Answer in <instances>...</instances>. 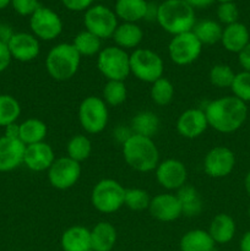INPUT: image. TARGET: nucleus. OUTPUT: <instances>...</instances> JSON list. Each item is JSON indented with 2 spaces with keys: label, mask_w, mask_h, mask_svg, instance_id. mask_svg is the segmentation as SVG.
Segmentation results:
<instances>
[{
  "label": "nucleus",
  "mask_w": 250,
  "mask_h": 251,
  "mask_svg": "<svg viewBox=\"0 0 250 251\" xmlns=\"http://www.w3.org/2000/svg\"><path fill=\"white\" fill-rule=\"evenodd\" d=\"M205 114L208 126L222 134H230L243 126L248 118V107L234 96H225L208 103Z\"/></svg>",
  "instance_id": "f257e3e1"
},
{
  "label": "nucleus",
  "mask_w": 250,
  "mask_h": 251,
  "mask_svg": "<svg viewBox=\"0 0 250 251\" xmlns=\"http://www.w3.org/2000/svg\"><path fill=\"white\" fill-rule=\"evenodd\" d=\"M156 20L164 31L176 36L193 31L196 24L195 9L184 0H164L157 7Z\"/></svg>",
  "instance_id": "f03ea898"
},
{
  "label": "nucleus",
  "mask_w": 250,
  "mask_h": 251,
  "mask_svg": "<svg viewBox=\"0 0 250 251\" xmlns=\"http://www.w3.org/2000/svg\"><path fill=\"white\" fill-rule=\"evenodd\" d=\"M123 157L127 166L141 173L154 171L159 163V151L153 140L136 134L123 142Z\"/></svg>",
  "instance_id": "7ed1b4c3"
},
{
  "label": "nucleus",
  "mask_w": 250,
  "mask_h": 251,
  "mask_svg": "<svg viewBox=\"0 0 250 251\" xmlns=\"http://www.w3.org/2000/svg\"><path fill=\"white\" fill-rule=\"evenodd\" d=\"M81 55L71 43H59L49 50L46 58V69L55 81H68L75 76L80 68Z\"/></svg>",
  "instance_id": "20e7f679"
},
{
  "label": "nucleus",
  "mask_w": 250,
  "mask_h": 251,
  "mask_svg": "<svg viewBox=\"0 0 250 251\" xmlns=\"http://www.w3.org/2000/svg\"><path fill=\"white\" fill-rule=\"evenodd\" d=\"M125 189L114 179H102L91 193V203L102 213H114L124 206Z\"/></svg>",
  "instance_id": "39448f33"
},
{
  "label": "nucleus",
  "mask_w": 250,
  "mask_h": 251,
  "mask_svg": "<svg viewBox=\"0 0 250 251\" xmlns=\"http://www.w3.org/2000/svg\"><path fill=\"white\" fill-rule=\"evenodd\" d=\"M163 60L156 51L137 48L130 54V74L142 82L153 83L163 77Z\"/></svg>",
  "instance_id": "423d86ee"
},
{
  "label": "nucleus",
  "mask_w": 250,
  "mask_h": 251,
  "mask_svg": "<svg viewBox=\"0 0 250 251\" xmlns=\"http://www.w3.org/2000/svg\"><path fill=\"white\" fill-rule=\"evenodd\" d=\"M97 68L107 81H125L130 75V55L117 46L105 47L98 53Z\"/></svg>",
  "instance_id": "0eeeda50"
},
{
  "label": "nucleus",
  "mask_w": 250,
  "mask_h": 251,
  "mask_svg": "<svg viewBox=\"0 0 250 251\" xmlns=\"http://www.w3.org/2000/svg\"><path fill=\"white\" fill-rule=\"evenodd\" d=\"M108 119V107L102 98L90 96L81 102L78 107V120L86 132L100 134L107 126Z\"/></svg>",
  "instance_id": "6e6552de"
},
{
  "label": "nucleus",
  "mask_w": 250,
  "mask_h": 251,
  "mask_svg": "<svg viewBox=\"0 0 250 251\" xmlns=\"http://www.w3.org/2000/svg\"><path fill=\"white\" fill-rule=\"evenodd\" d=\"M85 29L100 39L112 38L118 27V17L114 10L104 5H92L83 16Z\"/></svg>",
  "instance_id": "1a4fd4ad"
},
{
  "label": "nucleus",
  "mask_w": 250,
  "mask_h": 251,
  "mask_svg": "<svg viewBox=\"0 0 250 251\" xmlns=\"http://www.w3.org/2000/svg\"><path fill=\"white\" fill-rule=\"evenodd\" d=\"M202 51V44L193 31L173 36L168 46L171 60L176 65H189L198 60Z\"/></svg>",
  "instance_id": "9d476101"
},
{
  "label": "nucleus",
  "mask_w": 250,
  "mask_h": 251,
  "mask_svg": "<svg viewBox=\"0 0 250 251\" xmlns=\"http://www.w3.org/2000/svg\"><path fill=\"white\" fill-rule=\"evenodd\" d=\"M32 34L42 41H54L63 32V21L54 10L39 6L29 17Z\"/></svg>",
  "instance_id": "9b49d317"
},
{
  "label": "nucleus",
  "mask_w": 250,
  "mask_h": 251,
  "mask_svg": "<svg viewBox=\"0 0 250 251\" xmlns=\"http://www.w3.org/2000/svg\"><path fill=\"white\" fill-rule=\"evenodd\" d=\"M81 176V166L70 157L55 158L48 169V180L58 190H68L76 185Z\"/></svg>",
  "instance_id": "f8f14e48"
},
{
  "label": "nucleus",
  "mask_w": 250,
  "mask_h": 251,
  "mask_svg": "<svg viewBox=\"0 0 250 251\" xmlns=\"http://www.w3.org/2000/svg\"><path fill=\"white\" fill-rule=\"evenodd\" d=\"M235 166L233 151L225 146H216L207 152L203 159L205 173L211 178H225L229 176Z\"/></svg>",
  "instance_id": "ddd939ff"
},
{
  "label": "nucleus",
  "mask_w": 250,
  "mask_h": 251,
  "mask_svg": "<svg viewBox=\"0 0 250 251\" xmlns=\"http://www.w3.org/2000/svg\"><path fill=\"white\" fill-rule=\"evenodd\" d=\"M156 171V179L162 188L167 190H176L183 188L188 180V171L183 162L169 158L158 163Z\"/></svg>",
  "instance_id": "4468645a"
},
{
  "label": "nucleus",
  "mask_w": 250,
  "mask_h": 251,
  "mask_svg": "<svg viewBox=\"0 0 250 251\" xmlns=\"http://www.w3.org/2000/svg\"><path fill=\"white\" fill-rule=\"evenodd\" d=\"M6 44L10 54H11V58L17 61H21V63H28V61L34 60L41 51L39 39L27 32L14 33Z\"/></svg>",
  "instance_id": "2eb2a0df"
},
{
  "label": "nucleus",
  "mask_w": 250,
  "mask_h": 251,
  "mask_svg": "<svg viewBox=\"0 0 250 251\" xmlns=\"http://www.w3.org/2000/svg\"><path fill=\"white\" fill-rule=\"evenodd\" d=\"M149 211L153 218L159 222H173L178 220L181 212V205L176 194H158L151 199Z\"/></svg>",
  "instance_id": "dca6fc26"
},
{
  "label": "nucleus",
  "mask_w": 250,
  "mask_h": 251,
  "mask_svg": "<svg viewBox=\"0 0 250 251\" xmlns=\"http://www.w3.org/2000/svg\"><path fill=\"white\" fill-rule=\"evenodd\" d=\"M208 122L205 110L191 108L179 115L176 120V130L179 135L185 139H198L207 130Z\"/></svg>",
  "instance_id": "f3484780"
},
{
  "label": "nucleus",
  "mask_w": 250,
  "mask_h": 251,
  "mask_svg": "<svg viewBox=\"0 0 250 251\" xmlns=\"http://www.w3.org/2000/svg\"><path fill=\"white\" fill-rule=\"evenodd\" d=\"M55 161L54 151L47 142L28 145L25 149L24 164L33 172L48 171L53 162Z\"/></svg>",
  "instance_id": "a211bd4d"
},
{
  "label": "nucleus",
  "mask_w": 250,
  "mask_h": 251,
  "mask_svg": "<svg viewBox=\"0 0 250 251\" xmlns=\"http://www.w3.org/2000/svg\"><path fill=\"white\" fill-rule=\"evenodd\" d=\"M25 146L19 139L0 137V172H11L24 163Z\"/></svg>",
  "instance_id": "6ab92c4d"
},
{
  "label": "nucleus",
  "mask_w": 250,
  "mask_h": 251,
  "mask_svg": "<svg viewBox=\"0 0 250 251\" xmlns=\"http://www.w3.org/2000/svg\"><path fill=\"white\" fill-rule=\"evenodd\" d=\"M221 43L227 51L238 54L250 43L249 29L240 22L228 25L223 28Z\"/></svg>",
  "instance_id": "aec40b11"
},
{
  "label": "nucleus",
  "mask_w": 250,
  "mask_h": 251,
  "mask_svg": "<svg viewBox=\"0 0 250 251\" xmlns=\"http://www.w3.org/2000/svg\"><path fill=\"white\" fill-rule=\"evenodd\" d=\"M150 5L146 0H117L114 12L118 19L124 22L136 24L140 20L147 17Z\"/></svg>",
  "instance_id": "412c9836"
},
{
  "label": "nucleus",
  "mask_w": 250,
  "mask_h": 251,
  "mask_svg": "<svg viewBox=\"0 0 250 251\" xmlns=\"http://www.w3.org/2000/svg\"><path fill=\"white\" fill-rule=\"evenodd\" d=\"M60 245L64 251H87L91 249V230L83 226H73L63 233Z\"/></svg>",
  "instance_id": "4be33fe9"
},
{
  "label": "nucleus",
  "mask_w": 250,
  "mask_h": 251,
  "mask_svg": "<svg viewBox=\"0 0 250 251\" xmlns=\"http://www.w3.org/2000/svg\"><path fill=\"white\" fill-rule=\"evenodd\" d=\"M117 238V229L112 223L98 222L91 229V248L95 251H112Z\"/></svg>",
  "instance_id": "5701e85b"
},
{
  "label": "nucleus",
  "mask_w": 250,
  "mask_h": 251,
  "mask_svg": "<svg viewBox=\"0 0 250 251\" xmlns=\"http://www.w3.org/2000/svg\"><path fill=\"white\" fill-rule=\"evenodd\" d=\"M235 230L234 220L227 213H218L211 221L207 232L216 244H227L234 238Z\"/></svg>",
  "instance_id": "b1692460"
},
{
  "label": "nucleus",
  "mask_w": 250,
  "mask_h": 251,
  "mask_svg": "<svg viewBox=\"0 0 250 251\" xmlns=\"http://www.w3.org/2000/svg\"><path fill=\"white\" fill-rule=\"evenodd\" d=\"M112 38L115 46L124 50L125 49H134L139 47V44L142 42L144 32L137 24L123 22V24L118 25Z\"/></svg>",
  "instance_id": "393cba45"
},
{
  "label": "nucleus",
  "mask_w": 250,
  "mask_h": 251,
  "mask_svg": "<svg viewBox=\"0 0 250 251\" xmlns=\"http://www.w3.org/2000/svg\"><path fill=\"white\" fill-rule=\"evenodd\" d=\"M216 243L207 230L193 229L186 232L179 243L180 251H213Z\"/></svg>",
  "instance_id": "a878e982"
},
{
  "label": "nucleus",
  "mask_w": 250,
  "mask_h": 251,
  "mask_svg": "<svg viewBox=\"0 0 250 251\" xmlns=\"http://www.w3.org/2000/svg\"><path fill=\"white\" fill-rule=\"evenodd\" d=\"M20 125V135L19 139L21 140L25 146L28 145L38 144L43 142L48 132L46 123L36 118H29V119L22 122Z\"/></svg>",
  "instance_id": "bb28decb"
},
{
  "label": "nucleus",
  "mask_w": 250,
  "mask_h": 251,
  "mask_svg": "<svg viewBox=\"0 0 250 251\" xmlns=\"http://www.w3.org/2000/svg\"><path fill=\"white\" fill-rule=\"evenodd\" d=\"M179 201L181 205V212L186 217H196L202 212L203 203L200 198V194L198 193L194 186L185 185L180 188L176 193Z\"/></svg>",
  "instance_id": "cd10ccee"
},
{
  "label": "nucleus",
  "mask_w": 250,
  "mask_h": 251,
  "mask_svg": "<svg viewBox=\"0 0 250 251\" xmlns=\"http://www.w3.org/2000/svg\"><path fill=\"white\" fill-rule=\"evenodd\" d=\"M193 32L202 46H211L221 42L223 28L220 22L215 20H202L196 22Z\"/></svg>",
  "instance_id": "c85d7f7f"
},
{
  "label": "nucleus",
  "mask_w": 250,
  "mask_h": 251,
  "mask_svg": "<svg viewBox=\"0 0 250 251\" xmlns=\"http://www.w3.org/2000/svg\"><path fill=\"white\" fill-rule=\"evenodd\" d=\"M159 129V119L154 113L141 112L135 115L131 120L132 134L141 135V136L151 137L157 134Z\"/></svg>",
  "instance_id": "c756f323"
},
{
  "label": "nucleus",
  "mask_w": 250,
  "mask_h": 251,
  "mask_svg": "<svg viewBox=\"0 0 250 251\" xmlns=\"http://www.w3.org/2000/svg\"><path fill=\"white\" fill-rule=\"evenodd\" d=\"M74 48L81 56H93L102 50V39L98 38L87 29L78 32L73 39Z\"/></svg>",
  "instance_id": "7c9ffc66"
},
{
  "label": "nucleus",
  "mask_w": 250,
  "mask_h": 251,
  "mask_svg": "<svg viewBox=\"0 0 250 251\" xmlns=\"http://www.w3.org/2000/svg\"><path fill=\"white\" fill-rule=\"evenodd\" d=\"M66 152L68 157L81 163L90 157L92 152V144L85 135H75L69 140L66 145Z\"/></svg>",
  "instance_id": "2f4dec72"
},
{
  "label": "nucleus",
  "mask_w": 250,
  "mask_h": 251,
  "mask_svg": "<svg viewBox=\"0 0 250 251\" xmlns=\"http://www.w3.org/2000/svg\"><path fill=\"white\" fill-rule=\"evenodd\" d=\"M21 114L19 100L10 95H0V126L14 124Z\"/></svg>",
  "instance_id": "473e14b6"
},
{
  "label": "nucleus",
  "mask_w": 250,
  "mask_h": 251,
  "mask_svg": "<svg viewBox=\"0 0 250 251\" xmlns=\"http://www.w3.org/2000/svg\"><path fill=\"white\" fill-rule=\"evenodd\" d=\"M151 100L157 105H168L173 100L174 97V86L168 78L161 77L153 83H151V90H150Z\"/></svg>",
  "instance_id": "72a5a7b5"
},
{
  "label": "nucleus",
  "mask_w": 250,
  "mask_h": 251,
  "mask_svg": "<svg viewBox=\"0 0 250 251\" xmlns=\"http://www.w3.org/2000/svg\"><path fill=\"white\" fill-rule=\"evenodd\" d=\"M127 90L124 81H107L102 91V100L107 105L117 107L126 100Z\"/></svg>",
  "instance_id": "f704fd0d"
},
{
  "label": "nucleus",
  "mask_w": 250,
  "mask_h": 251,
  "mask_svg": "<svg viewBox=\"0 0 250 251\" xmlns=\"http://www.w3.org/2000/svg\"><path fill=\"white\" fill-rule=\"evenodd\" d=\"M234 77L235 73L227 64H216L211 68L210 74H208L211 85L217 88H230Z\"/></svg>",
  "instance_id": "c9c22d12"
},
{
  "label": "nucleus",
  "mask_w": 250,
  "mask_h": 251,
  "mask_svg": "<svg viewBox=\"0 0 250 251\" xmlns=\"http://www.w3.org/2000/svg\"><path fill=\"white\" fill-rule=\"evenodd\" d=\"M151 199L152 198H150L149 193L146 190H144V189H125L124 206H126L131 211L149 210Z\"/></svg>",
  "instance_id": "e433bc0d"
},
{
  "label": "nucleus",
  "mask_w": 250,
  "mask_h": 251,
  "mask_svg": "<svg viewBox=\"0 0 250 251\" xmlns=\"http://www.w3.org/2000/svg\"><path fill=\"white\" fill-rule=\"evenodd\" d=\"M233 96L242 102H250V71H242L235 74V77L230 86Z\"/></svg>",
  "instance_id": "4c0bfd02"
},
{
  "label": "nucleus",
  "mask_w": 250,
  "mask_h": 251,
  "mask_svg": "<svg viewBox=\"0 0 250 251\" xmlns=\"http://www.w3.org/2000/svg\"><path fill=\"white\" fill-rule=\"evenodd\" d=\"M217 17L220 24L232 25L238 22V17H239V10H238L237 5L234 1L232 2H221L217 7Z\"/></svg>",
  "instance_id": "58836bf2"
},
{
  "label": "nucleus",
  "mask_w": 250,
  "mask_h": 251,
  "mask_svg": "<svg viewBox=\"0 0 250 251\" xmlns=\"http://www.w3.org/2000/svg\"><path fill=\"white\" fill-rule=\"evenodd\" d=\"M11 6L20 16L31 17L41 5L38 0H11Z\"/></svg>",
  "instance_id": "ea45409f"
},
{
  "label": "nucleus",
  "mask_w": 250,
  "mask_h": 251,
  "mask_svg": "<svg viewBox=\"0 0 250 251\" xmlns=\"http://www.w3.org/2000/svg\"><path fill=\"white\" fill-rule=\"evenodd\" d=\"M61 2L70 11H86L92 6L95 0H61Z\"/></svg>",
  "instance_id": "a19ab883"
},
{
  "label": "nucleus",
  "mask_w": 250,
  "mask_h": 251,
  "mask_svg": "<svg viewBox=\"0 0 250 251\" xmlns=\"http://www.w3.org/2000/svg\"><path fill=\"white\" fill-rule=\"evenodd\" d=\"M11 60L12 58L9 51V48H7V44L0 41V73H2V71H5L9 68Z\"/></svg>",
  "instance_id": "79ce46f5"
},
{
  "label": "nucleus",
  "mask_w": 250,
  "mask_h": 251,
  "mask_svg": "<svg viewBox=\"0 0 250 251\" xmlns=\"http://www.w3.org/2000/svg\"><path fill=\"white\" fill-rule=\"evenodd\" d=\"M238 61L243 71H250V43L238 53Z\"/></svg>",
  "instance_id": "37998d69"
},
{
  "label": "nucleus",
  "mask_w": 250,
  "mask_h": 251,
  "mask_svg": "<svg viewBox=\"0 0 250 251\" xmlns=\"http://www.w3.org/2000/svg\"><path fill=\"white\" fill-rule=\"evenodd\" d=\"M19 135H20V125L16 124V123L7 125V126L5 127L4 136L11 137V139H19Z\"/></svg>",
  "instance_id": "c03bdc74"
},
{
  "label": "nucleus",
  "mask_w": 250,
  "mask_h": 251,
  "mask_svg": "<svg viewBox=\"0 0 250 251\" xmlns=\"http://www.w3.org/2000/svg\"><path fill=\"white\" fill-rule=\"evenodd\" d=\"M184 1L188 2V4L190 5V6H193L194 9H196V7L201 9V7L210 6L215 0H184Z\"/></svg>",
  "instance_id": "a18cd8bd"
},
{
  "label": "nucleus",
  "mask_w": 250,
  "mask_h": 251,
  "mask_svg": "<svg viewBox=\"0 0 250 251\" xmlns=\"http://www.w3.org/2000/svg\"><path fill=\"white\" fill-rule=\"evenodd\" d=\"M240 251H250V230L245 233L239 243Z\"/></svg>",
  "instance_id": "49530a36"
},
{
  "label": "nucleus",
  "mask_w": 250,
  "mask_h": 251,
  "mask_svg": "<svg viewBox=\"0 0 250 251\" xmlns=\"http://www.w3.org/2000/svg\"><path fill=\"white\" fill-rule=\"evenodd\" d=\"M244 186H245V190H247L248 195L250 196V171L248 172V174H247V176H245Z\"/></svg>",
  "instance_id": "de8ad7c7"
},
{
  "label": "nucleus",
  "mask_w": 250,
  "mask_h": 251,
  "mask_svg": "<svg viewBox=\"0 0 250 251\" xmlns=\"http://www.w3.org/2000/svg\"><path fill=\"white\" fill-rule=\"evenodd\" d=\"M9 5H11V0H0V10L5 9Z\"/></svg>",
  "instance_id": "09e8293b"
},
{
  "label": "nucleus",
  "mask_w": 250,
  "mask_h": 251,
  "mask_svg": "<svg viewBox=\"0 0 250 251\" xmlns=\"http://www.w3.org/2000/svg\"><path fill=\"white\" fill-rule=\"evenodd\" d=\"M216 1H218L221 4V2H232L234 1V0H216Z\"/></svg>",
  "instance_id": "8fccbe9b"
},
{
  "label": "nucleus",
  "mask_w": 250,
  "mask_h": 251,
  "mask_svg": "<svg viewBox=\"0 0 250 251\" xmlns=\"http://www.w3.org/2000/svg\"><path fill=\"white\" fill-rule=\"evenodd\" d=\"M0 36H1V24H0Z\"/></svg>",
  "instance_id": "3c124183"
},
{
  "label": "nucleus",
  "mask_w": 250,
  "mask_h": 251,
  "mask_svg": "<svg viewBox=\"0 0 250 251\" xmlns=\"http://www.w3.org/2000/svg\"><path fill=\"white\" fill-rule=\"evenodd\" d=\"M248 213H249V217H250V206H249V211H248Z\"/></svg>",
  "instance_id": "603ef678"
},
{
  "label": "nucleus",
  "mask_w": 250,
  "mask_h": 251,
  "mask_svg": "<svg viewBox=\"0 0 250 251\" xmlns=\"http://www.w3.org/2000/svg\"><path fill=\"white\" fill-rule=\"evenodd\" d=\"M87 251H95V250H93V249H92V248H91V249H88Z\"/></svg>",
  "instance_id": "864d4df0"
}]
</instances>
